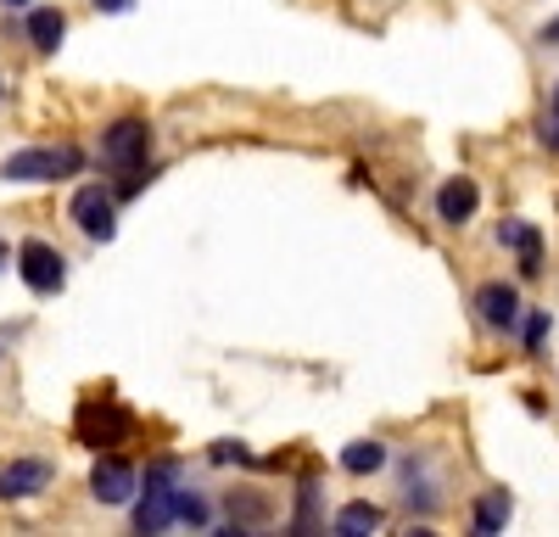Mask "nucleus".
Returning a JSON list of instances; mask_svg holds the SVG:
<instances>
[{"instance_id":"14","label":"nucleus","mask_w":559,"mask_h":537,"mask_svg":"<svg viewBox=\"0 0 559 537\" xmlns=\"http://www.w3.org/2000/svg\"><path fill=\"white\" fill-rule=\"evenodd\" d=\"M381 521H386V510H381V504H369V499L336 510V532H342V537H364V532H376Z\"/></svg>"},{"instance_id":"17","label":"nucleus","mask_w":559,"mask_h":537,"mask_svg":"<svg viewBox=\"0 0 559 537\" xmlns=\"http://www.w3.org/2000/svg\"><path fill=\"white\" fill-rule=\"evenodd\" d=\"M179 521H191V526H207V504L197 499V492H179Z\"/></svg>"},{"instance_id":"19","label":"nucleus","mask_w":559,"mask_h":537,"mask_svg":"<svg viewBox=\"0 0 559 537\" xmlns=\"http://www.w3.org/2000/svg\"><path fill=\"white\" fill-rule=\"evenodd\" d=\"M96 7H102V12H129L134 0H96Z\"/></svg>"},{"instance_id":"4","label":"nucleus","mask_w":559,"mask_h":537,"mask_svg":"<svg viewBox=\"0 0 559 537\" xmlns=\"http://www.w3.org/2000/svg\"><path fill=\"white\" fill-rule=\"evenodd\" d=\"M179 521V487H174V465H157L146 476V499L134 504V532H168Z\"/></svg>"},{"instance_id":"18","label":"nucleus","mask_w":559,"mask_h":537,"mask_svg":"<svg viewBox=\"0 0 559 537\" xmlns=\"http://www.w3.org/2000/svg\"><path fill=\"white\" fill-rule=\"evenodd\" d=\"M537 39H543V45H554V51H559V17H548V23L537 28Z\"/></svg>"},{"instance_id":"10","label":"nucleus","mask_w":559,"mask_h":537,"mask_svg":"<svg viewBox=\"0 0 559 537\" xmlns=\"http://www.w3.org/2000/svg\"><path fill=\"white\" fill-rule=\"evenodd\" d=\"M476 207H481V186H476L471 174L448 179V186L437 191V218H442V224H471Z\"/></svg>"},{"instance_id":"3","label":"nucleus","mask_w":559,"mask_h":537,"mask_svg":"<svg viewBox=\"0 0 559 537\" xmlns=\"http://www.w3.org/2000/svg\"><path fill=\"white\" fill-rule=\"evenodd\" d=\"M17 275L34 297H57L68 286V258L51 241H23L17 247Z\"/></svg>"},{"instance_id":"9","label":"nucleus","mask_w":559,"mask_h":537,"mask_svg":"<svg viewBox=\"0 0 559 537\" xmlns=\"http://www.w3.org/2000/svg\"><path fill=\"white\" fill-rule=\"evenodd\" d=\"M476 313H481V325H492V331H515V320H521V291L503 286V281H487V286L476 291Z\"/></svg>"},{"instance_id":"2","label":"nucleus","mask_w":559,"mask_h":537,"mask_svg":"<svg viewBox=\"0 0 559 537\" xmlns=\"http://www.w3.org/2000/svg\"><path fill=\"white\" fill-rule=\"evenodd\" d=\"M84 168V152L79 146H28V152H12L0 163V179H23V186H39V179H68Z\"/></svg>"},{"instance_id":"12","label":"nucleus","mask_w":559,"mask_h":537,"mask_svg":"<svg viewBox=\"0 0 559 537\" xmlns=\"http://www.w3.org/2000/svg\"><path fill=\"white\" fill-rule=\"evenodd\" d=\"M509 515H515V504H509V492H503V487H492V492H481V499H476L471 532H476V537H492V532H503V526H509Z\"/></svg>"},{"instance_id":"8","label":"nucleus","mask_w":559,"mask_h":537,"mask_svg":"<svg viewBox=\"0 0 559 537\" xmlns=\"http://www.w3.org/2000/svg\"><path fill=\"white\" fill-rule=\"evenodd\" d=\"M51 460H12L7 470H0V499H34V492H45L51 487Z\"/></svg>"},{"instance_id":"1","label":"nucleus","mask_w":559,"mask_h":537,"mask_svg":"<svg viewBox=\"0 0 559 537\" xmlns=\"http://www.w3.org/2000/svg\"><path fill=\"white\" fill-rule=\"evenodd\" d=\"M134 431V415L123 409L118 397H84L79 403V420H73V437L84 448H112V442H129Z\"/></svg>"},{"instance_id":"20","label":"nucleus","mask_w":559,"mask_h":537,"mask_svg":"<svg viewBox=\"0 0 559 537\" xmlns=\"http://www.w3.org/2000/svg\"><path fill=\"white\" fill-rule=\"evenodd\" d=\"M543 141H548V146H559V112H554V129H543Z\"/></svg>"},{"instance_id":"11","label":"nucleus","mask_w":559,"mask_h":537,"mask_svg":"<svg viewBox=\"0 0 559 537\" xmlns=\"http://www.w3.org/2000/svg\"><path fill=\"white\" fill-rule=\"evenodd\" d=\"M498 247L521 252V275H537V268H543V236L532 230V224H521V218L498 224Z\"/></svg>"},{"instance_id":"5","label":"nucleus","mask_w":559,"mask_h":537,"mask_svg":"<svg viewBox=\"0 0 559 537\" xmlns=\"http://www.w3.org/2000/svg\"><path fill=\"white\" fill-rule=\"evenodd\" d=\"M68 218L79 224L90 241H112L118 236V196L102 191V186H79L73 202H68Z\"/></svg>"},{"instance_id":"15","label":"nucleus","mask_w":559,"mask_h":537,"mask_svg":"<svg viewBox=\"0 0 559 537\" xmlns=\"http://www.w3.org/2000/svg\"><path fill=\"white\" fill-rule=\"evenodd\" d=\"M342 465H347L353 476H369V470L386 465V448H381V442H353L347 454H342Z\"/></svg>"},{"instance_id":"16","label":"nucleus","mask_w":559,"mask_h":537,"mask_svg":"<svg viewBox=\"0 0 559 537\" xmlns=\"http://www.w3.org/2000/svg\"><path fill=\"white\" fill-rule=\"evenodd\" d=\"M548 308H532V320H526V353H543V342H548Z\"/></svg>"},{"instance_id":"6","label":"nucleus","mask_w":559,"mask_h":537,"mask_svg":"<svg viewBox=\"0 0 559 537\" xmlns=\"http://www.w3.org/2000/svg\"><path fill=\"white\" fill-rule=\"evenodd\" d=\"M146 152H152V123L146 118H118L107 134H102V157L112 163V168H140L146 163Z\"/></svg>"},{"instance_id":"21","label":"nucleus","mask_w":559,"mask_h":537,"mask_svg":"<svg viewBox=\"0 0 559 537\" xmlns=\"http://www.w3.org/2000/svg\"><path fill=\"white\" fill-rule=\"evenodd\" d=\"M554 112H559V84H554Z\"/></svg>"},{"instance_id":"13","label":"nucleus","mask_w":559,"mask_h":537,"mask_svg":"<svg viewBox=\"0 0 559 537\" xmlns=\"http://www.w3.org/2000/svg\"><path fill=\"white\" fill-rule=\"evenodd\" d=\"M62 34H68V17H62L57 7H34V12H28V39H34V51H57Z\"/></svg>"},{"instance_id":"22","label":"nucleus","mask_w":559,"mask_h":537,"mask_svg":"<svg viewBox=\"0 0 559 537\" xmlns=\"http://www.w3.org/2000/svg\"><path fill=\"white\" fill-rule=\"evenodd\" d=\"M7 7H28V0H7Z\"/></svg>"},{"instance_id":"7","label":"nucleus","mask_w":559,"mask_h":537,"mask_svg":"<svg viewBox=\"0 0 559 537\" xmlns=\"http://www.w3.org/2000/svg\"><path fill=\"white\" fill-rule=\"evenodd\" d=\"M134 487H140V470L123 454H102L96 470H90V492H96V504H129Z\"/></svg>"},{"instance_id":"23","label":"nucleus","mask_w":559,"mask_h":537,"mask_svg":"<svg viewBox=\"0 0 559 537\" xmlns=\"http://www.w3.org/2000/svg\"><path fill=\"white\" fill-rule=\"evenodd\" d=\"M0 258H7V241H0Z\"/></svg>"}]
</instances>
